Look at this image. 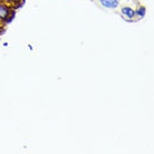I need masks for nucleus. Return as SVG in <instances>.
Instances as JSON below:
<instances>
[{
    "label": "nucleus",
    "instance_id": "obj_3",
    "mask_svg": "<svg viewBox=\"0 0 154 154\" xmlns=\"http://www.w3.org/2000/svg\"><path fill=\"white\" fill-rule=\"evenodd\" d=\"M100 4L104 8L115 9L119 6V0H100Z\"/></svg>",
    "mask_w": 154,
    "mask_h": 154
},
{
    "label": "nucleus",
    "instance_id": "obj_2",
    "mask_svg": "<svg viewBox=\"0 0 154 154\" xmlns=\"http://www.w3.org/2000/svg\"><path fill=\"white\" fill-rule=\"evenodd\" d=\"M121 12H122V15L126 18V19H130V20H132V19H134L135 18V10L133 9L132 7H123L122 9H121Z\"/></svg>",
    "mask_w": 154,
    "mask_h": 154
},
{
    "label": "nucleus",
    "instance_id": "obj_4",
    "mask_svg": "<svg viewBox=\"0 0 154 154\" xmlns=\"http://www.w3.org/2000/svg\"><path fill=\"white\" fill-rule=\"evenodd\" d=\"M145 14H146L145 7H140L137 8V10H135V15L137 16V17H140V18H143L145 16Z\"/></svg>",
    "mask_w": 154,
    "mask_h": 154
},
{
    "label": "nucleus",
    "instance_id": "obj_5",
    "mask_svg": "<svg viewBox=\"0 0 154 154\" xmlns=\"http://www.w3.org/2000/svg\"><path fill=\"white\" fill-rule=\"evenodd\" d=\"M0 1H2V2H6V4H8L9 6H16V5L19 2L20 0H0Z\"/></svg>",
    "mask_w": 154,
    "mask_h": 154
},
{
    "label": "nucleus",
    "instance_id": "obj_1",
    "mask_svg": "<svg viewBox=\"0 0 154 154\" xmlns=\"http://www.w3.org/2000/svg\"><path fill=\"white\" fill-rule=\"evenodd\" d=\"M14 17V11L11 10V6L6 2L0 1V21H8V18Z\"/></svg>",
    "mask_w": 154,
    "mask_h": 154
}]
</instances>
